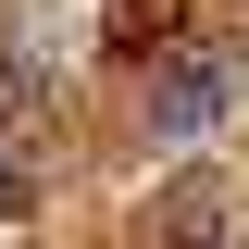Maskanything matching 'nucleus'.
Wrapping results in <instances>:
<instances>
[{"label":"nucleus","mask_w":249,"mask_h":249,"mask_svg":"<svg viewBox=\"0 0 249 249\" xmlns=\"http://www.w3.org/2000/svg\"><path fill=\"white\" fill-rule=\"evenodd\" d=\"M212 112H224V62H199V50H175V62L150 75V124H162V137H199Z\"/></svg>","instance_id":"nucleus-1"},{"label":"nucleus","mask_w":249,"mask_h":249,"mask_svg":"<svg viewBox=\"0 0 249 249\" xmlns=\"http://www.w3.org/2000/svg\"><path fill=\"white\" fill-rule=\"evenodd\" d=\"M13 199H25V175H13V162H0V212H13Z\"/></svg>","instance_id":"nucleus-2"}]
</instances>
